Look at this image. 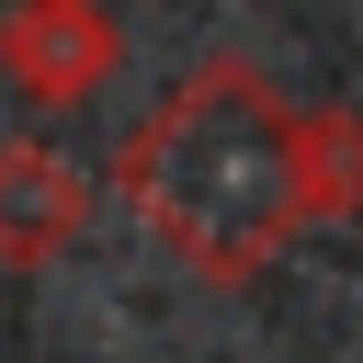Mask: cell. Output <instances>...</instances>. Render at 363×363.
<instances>
[{
  "mask_svg": "<svg viewBox=\"0 0 363 363\" xmlns=\"http://www.w3.org/2000/svg\"><path fill=\"white\" fill-rule=\"evenodd\" d=\"M0 68L34 91V102H91L113 79V23L91 0H23L0 23Z\"/></svg>",
  "mask_w": 363,
  "mask_h": 363,
  "instance_id": "obj_2",
  "label": "cell"
},
{
  "mask_svg": "<svg viewBox=\"0 0 363 363\" xmlns=\"http://www.w3.org/2000/svg\"><path fill=\"white\" fill-rule=\"evenodd\" d=\"M136 227L204 272V284H250L272 272V250L306 227L295 193V102L250 68V57H204L113 159Z\"/></svg>",
  "mask_w": 363,
  "mask_h": 363,
  "instance_id": "obj_1",
  "label": "cell"
},
{
  "mask_svg": "<svg viewBox=\"0 0 363 363\" xmlns=\"http://www.w3.org/2000/svg\"><path fill=\"white\" fill-rule=\"evenodd\" d=\"M91 227V182L57 147H0V261H57Z\"/></svg>",
  "mask_w": 363,
  "mask_h": 363,
  "instance_id": "obj_3",
  "label": "cell"
},
{
  "mask_svg": "<svg viewBox=\"0 0 363 363\" xmlns=\"http://www.w3.org/2000/svg\"><path fill=\"white\" fill-rule=\"evenodd\" d=\"M295 193H306V227L352 216L363 204V113H295Z\"/></svg>",
  "mask_w": 363,
  "mask_h": 363,
  "instance_id": "obj_4",
  "label": "cell"
}]
</instances>
